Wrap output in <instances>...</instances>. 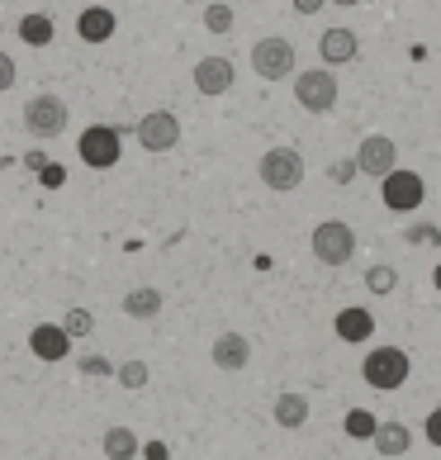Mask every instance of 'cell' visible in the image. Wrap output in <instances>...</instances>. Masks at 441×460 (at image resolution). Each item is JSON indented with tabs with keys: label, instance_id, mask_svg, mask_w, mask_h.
Listing matches in <instances>:
<instances>
[{
	"label": "cell",
	"instance_id": "cell-21",
	"mask_svg": "<svg viewBox=\"0 0 441 460\" xmlns=\"http://www.w3.org/2000/svg\"><path fill=\"white\" fill-rule=\"evenodd\" d=\"M20 39L29 48H48V43H53V20H48V14H24V20H20Z\"/></svg>",
	"mask_w": 441,
	"mask_h": 460
},
{
	"label": "cell",
	"instance_id": "cell-23",
	"mask_svg": "<svg viewBox=\"0 0 441 460\" xmlns=\"http://www.w3.org/2000/svg\"><path fill=\"white\" fill-rule=\"evenodd\" d=\"M375 428H380V418L370 413V408H351V413H347V437L351 441H370Z\"/></svg>",
	"mask_w": 441,
	"mask_h": 460
},
{
	"label": "cell",
	"instance_id": "cell-2",
	"mask_svg": "<svg viewBox=\"0 0 441 460\" xmlns=\"http://www.w3.org/2000/svg\"><path fill=\"white\" fill-rule=\"evenodd\" d=\"M309 247H313V257L323 266H347L356 257V228L342 224V218H323V224L313 228Z\"/></svg>",
	"mask_w": 441,
	"mask_h": 460
},
{
	"label": "cell",
	"instance_id": "cell-34",
	"mask_svg": "<svg viewBox=\"0 0 441 460\" xmlns=\"http://www.w3.org/2000/svg\"><path fill=\"white\" fill-rule=\"evenodd\" d=\"M332 5H361V0H332Z\"/></svg>",
	"mask_w": 441,
	"mask_h": 460
},
{
	"label": "cell",
	"instance_id": "cell-6",
	"mask_svg": "<svg viewBox=\"0 0 441 460\" xmlns=\"http://www.w3.org/2000/svg\"><path fill=\"white\" fill-rule=\"evenodd\" d=\"M295 100L309 114H332L337 110V76L328 66H313V72H299L295 76Z\"/></svg>",
	"mask_w": 441,
	"mask_h": 460
},
{
	"label": "cell",
	"instance_id": "cell-25",
	"mask_svg": "<svg viewBox=\"0 0 441 460\" xmlns=\"http://www.w3.org/2000/svg\"><path fill=\"white\" fill-rule=\"evenodd\" d=\"M233 5H224V0H214V5H205V29L209 33H233Z\"/></svg>",
	"mask_w": 441,
	"mask_h": 460
},
{
	"label": "cell",
	"instance_id": "cell-18",
	"mask_svg": "<svg viewBox=\"0 0 441 460\" xmlns=\"http://www.w3.org/2000/svg\"><path fill=\"white\" fill-rule=\"evenodd\" d=\"M162 304H166V295L157 285H138V289H128V295H124V314L128 318H157Z\"/></svg>",
	"mask_w": 441,
	"mask_h": 460
},
{
	"label": "cell",
	"instance_id": "cell-26",
	"mask_svg": "<svg viewBox=\"0 0 441 460\" xmlns=\"http://www.w3.org/2000/svg\"><path fill=\"white\" fill-rule=\"evenodd\" d=\"M62 328H66V337H91L95 332V314L91 309H66V318H62Z\"/></svg>",
	"mask_w": 441,
	"mask_h": 460
},
{
	"label": "cell",
	"instance_id": "cell-27",
	"mask_svg": "<svg viewBox=\"0 0 441 460\" xmlns=\"http://www.w3.org/2000/svg\"><path fill=\"white\" fill-rule=\"evenodd\" d=\"M356 176H361V166H356V157H351V162H332V166H328V181H332V185H351Z\"/></svg>",
	"mask_w": 441,
	"mask_h": 460
},
{
	"label": "cell",
	"instance_id": "cell-11",
	"mask_svg": "<svg viewBox=\"0 0 441 460\" xmlns=\"http://www.w3.org/2000/svg\"><path fill=\"white\" fill-rule=\"evenodd\" d=\"M29 351L39 356V361L57 366V361H66V356H72V337H66L62 323H39V328L29 332Z\"/></svg>",
	"mask_w": 441,
	"mask_h": 460
},
{
	"label": "cell",
	"instance_id": "cell-15",
	"mask_svg": "<svg viewBox=\"0 0 441 460\" xmlns=\"http://www.w3.org/2000/svg\"><path fill=\"white\" fill-rule=\"evenodd\" d=\"M114 29H119V20H114L110 5H86V10H81V20H76V33L86 43H110Z\"/></svg>",
	"mask_w": 441,
	"mask_h": 460
},
{
	"label": "cell",
	"instance_id": "cell-7",
	"mask_svg": "<svg viewBox=\"0 0 441 460\" xmlns=\"http://www.w3.org/2000/svg\"><path fill=\"white\" fill-rule=\"evenodd\" d=\"M24 128L33 133V138H57V133L66 128V100L53 95V91L33 95L24 105Z\"/></svg>",
	"mask_w": 441,
	"mask_h": 460
},
{
	"label": "cell",
	"instance_id": "cell-20",
	"mask_svg": "<svg viewBox=\"0 0 441 460\" xmlns=\"http://www.w3.org/2000/svg\"><path fill=\"white\" fill-rule=\"evenodd\" d=\"M100 451H105L110 460H133L138 456V437H133L128 428H110L105 441H100Z\"/></svg>",
	"mask_w": 441,
	"mask_h": 460
},
{
	"label": "cell",
	"instance_id": "cell-5",
	"mask_svg": "<svg viewBox=\"0 0 441 460\" xmlns=\"http://www.w3.org/2000/svg\"><path fill=\"white\" fill-rule=\"evenodd\" d=\"M119 152H124V138H119V128H110V124H91L76 138V157L86 162L91 172H110L119 162Z\"/></svg>",
	"mask_w": 441,
	"mask_h": 460
},
{
	"label": "cell",
	"instance_id": "cell-13",
	"mask_svg": "<svg viewBox=\"0 0 441 460\" xmlns=\"http://www.w3.org/2000/svg\"><path fill=\"white\" fill-rule=\"evenodd\" d=\"M209 361H214L218 370H228V375H243L247 361H251V342H247L243 332H224V337H214Z\"/></svg>",
	"mask_w": 441,
	"mask_h": 460
},
{
	"label": "cell",
	"instance_id": "cell-29",
	"mask_svg": "<svg viewBox=\"0 0 441 460\" xmlns=\"http://www.w3.org/2000/svg\"><path fill=\"white\" fill-rule=\"evenodd\" d=\"M14 76H20V72H14V62H10L5 53H0V95H5V91L14 86Z\"/></svg>",
	"mask_w": 441,
	"mask_h": 460
},
{
	"label": "cell",
	"instance_id": "cell-30",
	"mask_svg": "<svg viewBox=\"0 0 441 460\" xmlns=\"http://www.w3.org/2000/svg\"><path fill=\"white\" fill-rule=\"evenodd\" d=\"M138 456H147V460H166V456H172V447H166V441H147V447H138Z\"/></svg>",
	"mask_w": 441,
	"mask_h": 460
},
{
	"label": "cell",
	"instance_id": "cell-1",
	"mask_svg": "<svg viewBox=\"0 0 441 460\" xmlns=\"http://www.w3.org/2000/svg\"><path fill=\"white\" fill-rule=\"evenodd\" d=\"M361 375H366L370 389H384V394H389V389L409 385L413 361H409V351H399V347H380V351H370L361 361Z\"/></svg>",
	"mask_w": 441,
	"mask_h": 460
},
{
	"label": "cell",
	"instance_id": "cell-17",
	"mask_svg": "<svg viewBox=\"0 0 441 460\" xmlns=\"http://www.w3.org/2000/svg\"><path fill=\"white\" fill-rule=\"evenodd\" d=\"M370 447H375L380 456H389V460H394V456H409V451H413V432L403 428V422H380L375 437H370Z\"/></svg>",
	"mask_w": 441,
	"mask_h": 460
},
{
	"label": "cell",
	"instance_id": "cell-8",
	"mask_svg": "<svg viewBox=\"0 0 441 460\" xmlns=\"http://www.w3.org/2000/svg\"><path fill=\"white\" fill-rule=\"evenodd\" d=\"M257 172H261V181L270 185V190H295V185L304 181V157L295 147H266V157L257 162Z\"/></svg>",
	"mask_w": 441,
	"mask_h": 460
},
{
	"label": "cell",
	"instance_id": "cell-28",
	"mask_svg": "<svg viewBox=\"0 0 441 460\" xmlns=\"http://www.w3.org/2000/svg\"><path fill=\"white\" fill-rule=\"evenodd\" d=\"M422 437H428L432 447L441 451V408H432V413H428V422H422Z\"/></svg>",
	"mask_w": 441,
	"mask_h": 460
},
{
	"label": "cell",
	"instance_id": "cell-32",
	"mask_svg": "<svg viewBox=\"0 0 441 460\" xmlns=\"http://www.w3.org/2000/svg\"><path fill=\"white\" fill-rule=\"evenodd\" d=\"M323 5H328V0H295V10H299V14H318Z\"/></svg>",
	"mask_w": 441,
	"mask_h": 460
},
{
	"label": "cell",
	"instance_id": "cell-12",
	"mask_svg": "<svg viewBox=\"0 0 441 460\" xmlns=\"http://www.w3.org/2000/svg\"><path fill=\"white\" fill-rule=\"evenodd\" d=\"M233 76H237V72H233L228 58H199V62H195V91L209 95V100H214V95H228V91H233Z\"/></svg>",
	"mask_w": 441,
	"mask_h": 460
},
{
	"label": "cell",
	"instance_id": "cell-14",
	"mask_svg": "<svg viewBox=\"0 0 441 460\" xmlns=\"http://www.w3.org/2000/svg\"><path fill=\"white\" fill-rule=\"evenodd\" d=\"M356 53H361L356 29H323V39H318V58H323V66H347V62H356Z\"/></svg>",
	"mask_w": 441,
	"mask_h": 460
},
{
	"label": "cell",
	"instance_id": "cell-31",
	"mask_svg": "<svg viewBox=\"0 0 441 460\" xmlns=\"http://www.w3.org/2000/svg\"><path fill=\"white\" fill-rule=\"evenodd\" d=\"M81 370H86V375H114V366H105L100 356H91V361H81Z\"/></svg>",
	"mask_w": 441,
	"mask_h": 460
},
{
	"label": "cell",
	"instance_id": "cell-9",
	"mask_svg": "<svg viewBox=\"0 0 441 460\" xmlns=\"http://www.w3.org/2000/svg\"><path fill=\"white\" fill-rule=\"evenodd\" d=\"M133 133H138V147H147V152H172L181 143V119L172 110H147Z\"/></svg>",
	"mask_w": 441,
	"mask_h": 460
},
{
	"label": "cell",
	"instance_id": "cell-24",
	"mask_svg": "<svg viewBox=\"0 0 441 460\" xmlns=\"http://www.w3.org/2000/svg\"><path fill=\"white\" fill-rule=\"evenodd\" d=\"M114 380L124 385V389H147V380H152V370H147V361H124L114 370Z\"/></svg>",
	"mask_w": 441,
	"mask_h": 460
},
{
	"label": "cell",
	"instance_id": "cell-16",
	"mask_svg": "<svg viewBox=\"0 0 441 460\" xmlns=\"http://www.w3.org/2000/svg\"><path fill=\"white\" fill-rule=\"evenodd\" d=\"M332 332L342 337V342H366V337H375V314L370 309H342L332 318Z\"/></svg>",
	"mask_w": 441,
	"mask_h": 460
},
{
	"label": "cell",
	"instance_id": "cell-3",
	"mask_svg": "<svg viewBox=\"0 0 441 460\" xmlns=\"http://www.w3.org/2000/svg\"><path fill=\"white\" fill-rule=\"evenodd\" d=\"M380 199H384V209L389 214H413L422 209V199H428V181H422L418 172H389L380 176Z\"/></svg>",
	"mask_w": 441,
	"mask_h": 460
},
{
	"label": "cell",
	"instance_id": "cell-22",
	"mask_svg": "<svg viewBox=\"0 0 441 460\" xmlns=\"http://www.w3.org/2000/svg\"><path fill=\"white\" fill-rule=\"evenodd\" d=\"M394 285H399V270L389 266V261H375V266L366 270V289H370V295H375V299L394 295Z\"/></svg>",
	"mask_w": 441,
	"mask_h": 460
},
{
	"label": "cell",
	"instance_id": "cell-19",
	"mask_svg": "<svg viewBox=\"0 0 441 460\" xmlns=\"http://www.w3.org/2000/svg\"><path fill=\"white\" fill-rule=\"evenodd\" d=\"M276 422L285 432H299L304 422H309V399H304V394H280L276 399Z\"/></svg>",
	"mask_w": 441,
	"mask_h": 460
},
{
	"label": "cell",
	"instance_id": "cell-10",
	"mask_svg": "<svg viewBox=\"0 0 441 460\" xmlns=\"http://www.w3.org/2000/svg\"><path fill=\"white\" fill-rule=\"evenodd\" d=\"M356 166H361V176L380 181L399 166V147L394 138H384V133H370V138H361V147H356Z\"/></svg>",
	"mask_w": 441,
	"mask_h": 460
},
{
	"label": "cell",
	"instance_id": "cell-33",
	"mask_svg": "<svg viewBox=\"0 0 441 460\" xmlns=\"http://www.w3.org/2000/svg\"><path fill=\"white\" fill-rule=\"evenodd\" d=\"M43 181H48V190H57V185H62V166H43Z\"/></svg>",
	"mask_w": 441,
	"mask_h": 460
},
{
	"label": "cell",
	"instance_id": "cell-4",
	"mask_svg": "<svg viewBox=\"0 0 441 460\" xmlns=\"http://www.w3.org/2000/svg\"><path fill=\"white\" fill-rule=\"evenodd\" d=\"M251 72L261 81H285L295 72V43L280 33H266L261 43H251Z\"/></svg>",
	"mask_w": 441,
	"mask_h": 460
}]
</instances>
